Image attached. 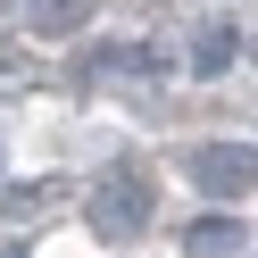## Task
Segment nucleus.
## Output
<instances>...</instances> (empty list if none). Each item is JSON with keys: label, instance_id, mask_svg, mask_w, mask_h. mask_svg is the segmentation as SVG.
Wrapping results in <instances>:
<instances>
[{"label": "nucleus", "instance_id": "obj_5", "mask_svg": "<svg viewBox=\"0 0 258 258\" xmlns=\"http://www.w3.org/2000/svg\"><path fill=\"white\" fill-rule=\"evenodd\" d=\"M233 58H241V34H225V25H217V34H200V50H191V67H200V75H225Z\"/></svg>", "mask_w": 258, "mask_h": 258}, {"label": "nucleus", "instance_id": "obj_8", "mask_svg": "<svg viewBox=\"0 0 258 258\" xmlns=\"http://www.w3.org/2000/svg\"><path fill=\"white\" fill-rule=\"evenodd\" d=\"M0 258H25V250H0Z\"/></svg>", "mask_w": 258, "mask_h": 258}, {"label": "nucleus", "instance_id": "obj_4", "mask_svg": "<svg viewBox=\"0 0 258 258\" xmlns=\"http://www.w3.org/2000/svg\"><path fill=\"white\" fill-rule=\"evenodd\" d=\"M100 0H25V25L34 34H84Z\"/></svg>", "mask_w": 258, "mask_h": 258}, {"label": "nucleus", "instance_id": "obj_1", "mask_svg": "<svg viewBox=\"0 0 258 258\" xmlns=\"http://www.w3.org/2000/svg\"><path fill=\"white\" fill-rule=\"evenodd\" d=\"M84 217H92L100 241H142L150 217H158V208H150V175H142V167H108L100 183H92V208H84Z\"/></svg>", "mask_w": 258, "mask_h": 258}, {"label": "nucleus", "instance_id": "obj_3", "mask_svg": "<svg viewBox=\"0 0 258 258\" xmlns=\"http://www.w3.org/2000/svg\"><path fill=\"white\" fill-rule=\"evenodd\" d=\"M183 258H250V225H241V217H200V225H183Z\"/></svg>", "mask_w": 258, "mask_h": 258}, {"label": "nucleus", "instance_id": "obj_6", "mask_svg": "<svg viewBox=\"0 0 258 258\" xmlns=\"http://www.w3.org/2000/svg\"><path fill=\"white\" fill-rule=\"evenodd\" d=\"M92 67H117V75H158V50H142V42H108Z\"/></svg>", "mask_w": 258, "mask_h": 258}, {"label": "nucleus", "instance_id": "obj_7", "mask_svg": "<svg viewBox=\"0 0 258 258\" xmlns=\"http://www.w3.org/2000/svg\"><path fill=\"white\" fill-rule=\"evenodd\" d=\"M17 84H25V58H17V50H0V92H17Z\"/></svg>", "mask_w": 258, "mask_h": 258}, {"label": "nucleus", "instance_id": "obj_2", "mask_svg": "<svg viewBox=\"0 0 258 258\" xmlns=\"http://www.w3.org/2000/svg\"><path fill=\"white\" fill-rule=\"evenodd\" d=\"M250 175H258L250 142H208V150H191V183H200L208 200H250Z\"/></svg>", "mask_w": 258, "mask_h": 258}]
</instances>
